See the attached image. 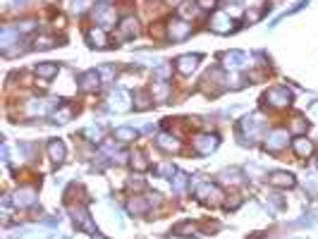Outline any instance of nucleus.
Returning <instances> with one entry per match:
<instances>
[{
	"label": "nucleus",
	"mask_w": 318,
	"mask_h": 239,
	"mask_svg": "<svg viewBox=\"0 0 318 239\" xmlns=\"http://www.w3.org/2000/svg\"><path fill=\"white\" fill-rule=\"evenodd\" d=\"M130 158H132V165H134V170H146V167H149V163L144 160V153H141V151H134Z\"/></svg>",
	"instance_id": "obj_30"
},
{
	"label": "nucleus",
	"mask_w": 318,
	"mask_h": 239,
	"mask_svg": "<svg viewBox=\"0 0 318 239\" xmlns=\"http://www.w3.org/2000/svg\"><path fill=\"white\" fill-rule=\"evenodd\" d=\"M172 232L180 235V237H191V235H194V225H191L189 220H185V222H180V225H175Z\"/></svg>",
	"instance_id": "obj_29"
},
{
	"label": "nucleus",
	"mask_w": 318,
	"mask_h": 239,
	"mask_svg": "<svg viewBox=\"0 0 318 239\" xmlns=\"http://www.w3.org/2000/svg\"><path fill=\"white\" fill-rule=\"evenodd\" d=\"M110 108H115L117 112H125V110H130L132 108V103H130V96L122 91V89H115V91L110 93Z\"/></svg>",
	"instance_id": "obj_16"
},
{
	"label": "nucleus",
	"mask_w": 318,
	"mask_h": 239,
	"mask_svg": "<svg viewBox=\"0 0 318 239\" xmlns=\"http://www.w3.org/2000/svg\"><path fill=\"white\" fill-rule=\"evenodd\" d=\"M19 41V31L15 27H2V34H0V46H2V53L10 51V46Z\"/></svg>",
	"instance_id": "obj_19"
},
{
	"label": "nucleus",
	"mask_w": 318,
	"mask_h": 239,
	"mask_svg": "<svg viewBox=\"0 0 318 239\" xmlns=\"http://www.w3.org/2000/svg\"><path fill=\"white\" fill-rule=\"evenodd\" d=\"M94 239H106V237L103 235H94Z\"/></svg>",
	"instance_id": "obj_45"
},
{
	"label": "nucleus",
	"mask_w": 318,
	"mask_h": 239,
	"mask_svg": "<svg viewBox=\"0 0 318 239\" xmlns=\"http://www.w3.org/2000/svg\"><path fill=\"white\" fill-rule=\"evenodd\" d=\"M170 74H172V65L163 62V65H158V67L153 70V79H156V81H165Z\"/></svg>",
	"instance_id": "obj_27"
},
{
	"label": "nucleus",
	"mask_w": 318,
	"mask_h": 239,
	"mask_svg": "<svg viewBox=\"0 0 318 239\" xmlns=\"http://www.w3.org/2000/svg\"><path fill=\"white\" fill-rule=\"evenodd\" d=\"M165 2H168L170 7H182V2H185V0H165Z\"/></svg>",
	"instance_id": "obj_43"
},
{
	"label": "nucleus",
	"mask_w": 318,
	"mask_h": 239,
	"mask_svg": "<svg viewBox=\"0 0 318 239\" xmlns=\"http://www.w3.org/2000/svg\"><path fill=\"white\" fill-rule=\"evenodd\" d=\"M94 22L96 24H101L103 29L106 27H112L115 24V19H117V15H115V7H110L108 2H98V7H94Z\"/></svg>",
	"instance_id": "obj_5"
},
{
	"label": "nucleus",
	"mask_w": 318,
	"mask_h": 239,
	"mask_svg": "<svg viewBox=\"0 0 318 239\" xmlns=\"http://www.w3.org/2000/svg\"><path fill=\"white\" fill-rule=\"evenodd\" d=\"M158 175H160V177H172V175H175L172 163H163V165H158Z\"/></svg>",
	"instance_id": "obj_32"
},
{
	"label": "nucleus",
	"mask_w": 318,
	"mask_h": 239,
	"mask_svg": "<svg viewBox=\"0 0 318 239\" xmlns=\"http://www.w3.org/2000/svg\"><path fill=\"white\" fill-rule=\"evenodd\" d=\"M72 2H75V5H72V10H75V12H84V10L91 5L89 0H72Z\"/></svg>",
	"instance_id": "obj_37"
},
{
	"label": "nucleus",
	"mask_w": 318,
	"mask_h": 239,
	"mask_svg": "<svg viewBox=\"0 0 318 239\" xmlns=\"http://www.w3.org/2000/svg\"><path fill=\"white\" fill-rule=\"evenodd\" d=\"M220 144V139L215 136V134H199V136H194V141H191V146L196 153H201V156H211L215 148Z\"/></svg>",
	"instance_id": "obj_2"
},
{
	"label": "nucleus",
	"mask_w": 318,
	"mask_h": 239,
	"mask_svg": "<svg viewBox=\"0 0 318 239\" xmlns=\"http://www.w3.org/2000/svg\"><path fill=\"white\" fill-rule=\"evenodd\" d=\"M185 182H187V175L185 172H175V191H182Z\"/></svg>",
	"instance_id": "obj_35"
},
{
	"label": "nucleus",
	"mask_w": 318,
	"mask_h": 239,
	"mask_svg": "<svg viewBox=\"0 0 318 239\" xmlns=\"http://www.w3.org/2000/svg\"><path fill=\"white\" fill-rule=\"evenodd\" d=\"M259 129H261V117L259 115H251V117H244L242 120V132L246 136H251V141L259 136Z\"/></svg>",
	"instance_id": "obj_17"
},
{
	"label": "nucleus",
	"mask_w": 318,
	"mask_h": 239,
	"mask_svg": "<svg viewBox=\"0 0 318 239\" xmlns=\"http://www.w3.org/2000/svg\"><path fill=\"white\" fill-rule=\"evenodd\" d=\"M306 127H309V125H306L301 117H294V122H292V132H294V134H304Z\"/></svg>",
	"instance_id": "obj_33"
},
{
	"label": "nucleus",
	"mask_w": 318,
	"mask_h": 239,
	"mask_svg": "<svg viewBox=\"0 0 318 239\" xmlns=\"http://www.w3.org/2000/svg\"><path fill=\"white\" fill-rule=\"evenodd\" d=\"M117 34H120V38H134L139 34V22L134 17H125L117 24Z\"/></svg>",
	"instance_id": "obj_14"
},
{
	"label": "nucleus",
	"mask_w": 318,
	"mask_h": 239,
	"mask_svg": "<svg viewBox=\"0 0 318 239\" xmlns=\"http://www.w3.org/2000/svg\"><path fill=\"white\" fill-rule=\"evenodd\" d=\"M239 203H242V199H239V196H232V199H227V201H225V208H237Z\"/></svg>",
	"instance_id": "obj_42"
},
{
	"label": "nucleus",
	"mask_w": 318,
	"mask_h": 239,
	"mask_svg": "<svg viewBox=\"0 0 318 239\" xmlns=\"http://www.w3.org/2000/svg\"><path fill=\"white\" fill-rule=\"evenodd\" d=\"M220 177H223V182H242L239 170H223V172H220Z\"/></svg>",
	"instance_id": "obj_31"
},
{
	"label": "nucleus",
	"mask_w": 318,
	"mask_h": 239,
	"mask_svg": "<svg viewBox=\"0 0 318 239\" xmlns=\"http://www.w3.org/2000/svg\"><path fill=\"white\" fill-rule=\"evenodd\" d=\"M208 27L215 31V34H230L232 29H235V22L230 15H225V12H213L211 19H208Z\"/></svg>",
	"instance_id": "obj_6"
},
{
	"label": "nucleus",
	"mask_w": 318,
	"mask_h": 239,
	"mask_svg": "<svg viewBox=\"0 0 318 239\" xmlns=\"http://www.w3.org/2000/svg\"><path fill=\"white\" fill-rule=\"evenodd\" d=\"M79 89L81 91H86V93H91V91H96L98 86H101V74H98V70H89V72H84V74H79Z\"/></svg>",
	"instance_id": "obj_9"
},
{
	"label": "nucleus",
	"mask_w": 318,
	"mask_h": 239,
	"mask_svg": "<svg viewBox=\"0 0 318 239\" xmlns=\"http://www.w3.org/2000/svg\"><path fill=\"white\" fill-rule=\"evenodd\" d=\"M223 67L225 70H242L244 65L249 62V55L242 53V51H230V53H223Z\"/></svg>",
	"instance_id": "obj_8"
},
{
	"label": "nucleus",
	"mask_w": 318,
	"mask_h": 239,
	"mask_svg": "<svg viewBox=\"0 0 318 239\" xmlns=\"http://www.w3.org/2000/svg\"><path fill=\"white\" fill-rule=\"evenodd\" d=\"M268 182L273 184V186H280V189H292V186L297 184V180H294V175L278 170V172H273V175L268 177Z\"/></svg>",
	"instance_id": "obj_15"
},
{
	"label": "nucleus",
	"mask_w": 318,
	"mask_h": 239,
	"mask_svg": "<svg viewBox=\"0 0 318 239\" xmlns=\"http://www.w3.org/2000/svg\"><path fill=\"white\" fill-rule=\"evenodd\" d=\"M98 74H101V77H106V81H110L112 77H115V67L106 65V67H101V70H98Z\"/></svg>",
	"instance_id": "obj_36"
},
{
	"label": "nucleus",
	"mask_w": 318,
	"mask_h": 239,
	"mask_svg": "<svg viewBox=\"0 0 318 239\" xmlns=\"http://www.w3.org/2000/svg\"><path fill=\"white\" fill-rule=\"evenodd\" d=\"M72 213H75V222H77L79 230H84V232H89V235H98V230H96V225L91 222V218H89V213H86L84 206L72 208Z\"/></svg>",
	"instance_id": "obj_10"
},
{
	"label": "nucleus",
	"mask_w": 318,
	"mask_h": 239,
	"mask_svg": "<svg viewBox=\"0 0 318 239\" xmlns=\"http://www.w3.org/2000/svg\"><path fill=\"white\" fill-rule=\"evenodd\" d=\"M151 96H153V98H158V101H168L170 84H168V81H153V86H151Z\"/></svg>",
	"instance_id": "obj_25"
},
{
	"label": "nucleus",
	"mask_w": 318,
	"mask_h": 239,
	"mask_svg": "<svg viewBox=\"0 0 318 239\" xmlns=\"http://www.w3.org/2000/svg\"><path fill=\"white\" fill-rule=\"evenodd\" d=\"M294 151H297L299 158H309V156L314 153V144H311L306 136H299V139H294Z\"/></svg>",
	"instance_id": "obj_23"
},
{
	"label": "nucleus",
	"mask_w": 318,
	"mask_h": 239,
	"mask_svg": "<svg viewBox=\"0 0 318 239\" xmlns=\"http://www.w3.org/2000/svg\"><path fill=\"white\" fill-rule=\"evenodd\" d=\"M149 211V203L144 201L141 196H134L130 201V213H134V215H141V213H146Z\"/></svg>",
	"instance_id": "obj_26"
},
{
	"label": "nucleus",
	"mask_w": 318,
	"mask_h": 239,
	"mask_svg": "<svg viewBox=\"0 0 318 239\" xmlns=\"http://www.w3.org/2000/svg\"><path fill=\"white\" fill-rule=\"evenodd\" d=\"M156 144L163 148V151H168V153H172V151H180V139H175L172 134H160V136L156 139Z\"/></svg>",
	"instance_id": "obj_21"
},
{
	"label": "nucleus",
	"mask_w": 318,
	"mask_h": 239,
	"mask_svg": "<svg viewBox=\"0 0 318 239\" xmlns=\"http://www.w3.org/2000/svg\"><path fill=\"white\" fill-rule=\"evenodd\" d=\"M86 41H89L94 48H108V43H110L103 27H94V29H89V31H86Z\"/></svg>",
	"instance_id": "obj_12"
},
{
	"label": "nucleus",
	"mask_w": 318,
	"mask_h": 239,
	"mask_svg": "<svg viewBox=\"0 0 318 239\" xmlns=\"http://www.w3.org/2000/svg\"><path fill=\"white\" fill-rule=\"evenodd\" d=\"M311 115H314V117L318 115V103H314V106H311Z\"/></svg>",
	"instance_id": "obj_44"
},
{
	"label": "nucleus",
	"mask_w": 318,
	"mask_h": 239,
	"mask_svg": "<svg viewBox=\"0 0 318 239\" xmlns=\"http://www.w3.org/2000/svg\"><path fill=\"white\" fill-rule=\"evenodd\" d=\"M48 156H51L55 163H62L65 156H67V148H65V144H62L60 139H53V141H48Z\"/></svg>",
	"instance_id": "obj_20"
},
{
	"label": "nucleus",
	"mask_w": 318,
	"mask_h": 239,
	"mask_svg": "<svg viewBox=\"0 0 318 239\" xmlns=\"http://www.w3.org/2000/svg\"><path fill=\"white\" fill-rule=\"evenodd\" d=\"M57 43L55 36H38L36 43H34V48H38V51H48V48H53Z\"/></svg>",
	"instance_id": "obj_28"
},
{
	"label": "nucleus",
	"mask_w": 318,
	"mask_h": 239,
	"mask_svg": "<svg viewBox=\"0 0 318 239\" xmlns=\"http://www.w3.org/2000/svg\"><path fill=\"white\" fill-rule=\"evenodd\" d=\"M261 10H249V12H246V22H259V19H261Z\"/></svg>",
	"instance_id": "obj_38"
},
{
	"label": "nucleus",
	"mask_w": 318,
	"mask_h": 239,
	"mask_svg": "<svg viewBox=\"0 0 318 239\" xmlns=\"http://www.w3.org/2000/svg\"><path fill=\"white\" fill-rule=\"evenodd\" d=\"M151 106H153V96H151V91H136L134 93V108H136V110H149Z\"/></svg>",
	"instance_id": "obj_22"
},
{
	"label": "nucleus",
	"mask_w": 318,
	"mask_h": 239,
	"mask_svg": "<svg viewBox=\"0 0 318 239\" xmlns=\"http://www.w3.org/2000/svg\"><path fill=\"white\" fill-rule=\"evenodd\" d=\"M34 27H36L34 22H22V24H17L15 29H17V31H34Z\"/></svg>",
	"instance_id": "obj_39"
},
{
	"label": "nucleus",
	"mask_w": 318,
	"mask_h": 239,
	"mask_svg": "<svg viewBox=\"0 0 318 239\" xmlns=\"http://www.w3.org/2000/svg\"><path fill=\"white\" fill-rule=\"evenodd\" d=\"M196 196H199V201H204V203H218L223 194H220V189L215 184L196 182Z\"/></svg>",
	"instance_id": "obj_7"
},
{
	"label": "nucleus",
	"mask_w": 318,
	"mask_h": 239,
	"mask_svg": "<svg viewBox=\"0 0 318 239\" xmlns=\"http://www.w3.org/2000/svg\"><path fill=\"white\" fill-rule=\"evenodd\" d=\"M127 186H130V189H144V186H146V182L136 177V180H130V182H127Z\"/></svg>",
	"instance_id": "obj_40"
},
{
	"label": "nucleus",
	"mask_w": 318,
	"mask_h": 239,
	"mask_svg": "<svg viewBox=\"0 0 318 239\" xmlns=\"http://www.w3.org/2000/svg\"><path fill=\"white\" fill-rule=\"evenodd\" d=\"M263 101L270 103L273 108H287V106L292 103V91H290L287 86H273V89L265 91Z\"/></svg>",
	"instance_id": "obj_1"
},
{
	"label": "nucleus",
	"mask_w": 318,
	"mask_h": 239,
	"mask_svg": "<svg viewBox=\"0 0 318 239\" xmlns=\"http://www.w3.org/2000/svg\"><path fill=\"white\" fill-rule=\"evenodd\" d=\"M15 206H34L36 203V189H31V186H22V189H17L15 191Z\"/></svg>",
	"instance_id": "obj_13"
},
{
	"label": "nucleus",
	"mask_w": 318,
	"mask_h": 239,
	"mask_svg": "<svg viewBox=\"0 0 318 239\" xmlns=\"http://www.w3.org/2000/svg\"><path fill=\"white\" fill-rule=\"evenodd\" d=\"M53 117H55V122H67V120L72 117V108H65V110H60V112L55 110Z\"/></svg>",
	"instance_id": "obj_34"
},
{
	"label": "nucleus",
	"mask_w": 318,
	"mask_h": 239,
	"mask_svg": "<svg viewBox=\"0 0 318 239\" xmlns=\"http://www.w3.org/2000/svg\"><path fill=\"white\" fill-rule=\"evenodd\" d=\"M215 2H218V0H196V5H199V7H204V10L215 7Z\"/></svg>",
	"instance_id": "obj_41"
},
{
	"label": "nucleus",
	"mask_w": 318,
	"mask_h": 239,
	"mask_svg": "<svg viewBox=\"0 0 318 239\" xmlns=\"http://www.w3.org/2000/svg\"><path fill=\"white\" fill-rule=\"evenodd\" d=\"M36 77H41V79H53V77H57V72H60V65L57 62H41V65H36Z\"/></svg>",
	"instance_id": "obj_18"
},
{
	"label": "nucleus",
	"mask_w": 318,
	"mask_h": 239,
	"mask_svg": "<svg viewBox=\"0 0 318 239\" xmlns=\"http://www.w3.org/2000/svg\"><path fill=\"white\" fill-rule=\"evenodd\" d=\"M112 136H115L120 144H130V141H134V139H136V129H132V127H117L115 132H112Z\"/></svg>",
	"instance_id": "obj_24"
},
{
	"label": "nucleus",
	"mask_w": 318,
	"mask_h": 239,
	"mask_svg": "<svg viewBox=\"0 0 318 239\" xmlns=\"http://www.w3.org/2000/svg\"><path fill=\"white\" fill-rule=\"evenodd\" d=\"M165 29H168L170 41H185L191 36V24H187L185 19H170Z\"/></svg>",
	"instance_id": "obj_4"
},
{
	"label": "nucleus",
	"mask_w": 318,
	"mask_h": 239,
	"mask_svg": "<svg viewBox=\"0 0 318 239\" xmlns=\"http://www.w3.org/2000/svg\"><path fill=\"white\" fill-rule=\"evenodd\" d=\"M290 129H273V132H268V136H265V148L268 151H282V148H287L290 144Z\"/></svg>",
	"instance_id": "obj_3"
},
{
	"label": "nucleus",
	"mask_w": 318,
	"mask_h": 239,
	"mask_svg": "<svg viewBox=\"0 0 318 239\" xmlns=\"http://www.w3.org/2000/svg\"><path fill=\"white\" fill-rule=\"evenodd\" d=\"M199 60H201V55H180L175 60V70L180 74H191L196 70Z\"/></svg>",
	"instance_id": "obj_11"
}]
</instances>
